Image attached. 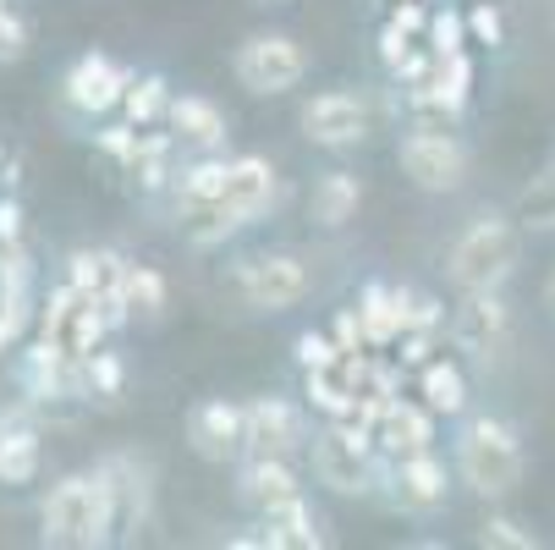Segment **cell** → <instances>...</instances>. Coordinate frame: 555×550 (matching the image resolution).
<instances>
[{"mask_svg":"<svg viewBox=\"0 0 555 550\" xmlns=\"http://www.w3.org/2000/svg\"><path fill=\"white\" fill-rule=\"evenodd\" d=\"M456 479L485 501H506L522 485V435L495 413L467 419L456 435Z\"/></svg>","mask_w":555,"mask_h":550,"instance_id":"6da1fadb","label":"cell"},{"mask_svg":"<svg viewBox=\"0 0 555 550\" xmlns=\"http://www.w3.org/2000/svg\"><path fill=\"white\" fill-rule=\"evenodd\" d=\"M116 534V496L105 474H72L44 501V545L61 550H94Z\"/></svg>","mask_w":555,"mask_h":550,"instance_id":"7a4b0ae2","label":"cell"},{"mask_svg":"<svg viewBox=\"0 0 555 550\" xmlns=\"http://www.w3.org/2000/svg\"><path fill=\"white\" fill-rule=\"evenodd\" d=\"M517 270V226L506 215H479L462 226V238L446 254V276L456 292H501Z\"/></svg>","mask_w":555,"mask_h":550,"instance_id":"3957f363","label":"cell"},{"mask_svg":"<svg viewBox=\"0 0 555 550\" xmlns=\"http://www.w3.org/2000/svg\"><path fill=\"white\" fill-rule=\"evenodd\" d=\"M308 457H313V479L336 496H369L374 479L385 474L374 435L363 424H347V419H325V430H313Z\"/></svg>","mask_w":555,"mask_h":550,"instance_id":"277c9868","label":"cell"},{"mask_svg":"<svg viewBox=\"0 0 555 550\" xmlns=\"http://www.w3.org/2000/svg\"><path fill=\"white\" fill-rule=\"evenodd\" d=\"M231 72L248 94H286L308 77V55L292 34H248L231 55Z\"/></svg>","mask_w":555,"mask_h":550,"instance_id":"5b68a950","label":"cell"},{"mask_svg":"<svg viewBox=\"0 0 555 550\" xmlns=\"http://www.w3.org/2000/svg\"><path fill=\"white\" fill-rule=\"evenodd\" d=\"M396 161H402V177L424 193H451L467 177V149L451 132H429V127H413L396 143Z\"/></svg>","mask_w":555,"mask_h":550,"instance_id":"8992f818","label":"cell"},{"mask_svg":"<svg viewBox=\"0 0 555 550\" xmlns=\"http://www.w3.org/2000/svg\"><path fill=\"white\" fill-rule=\"evenodd\" d=\"M236 292H243V303L259 308V314H281V308L308 297V270H302L297 254L264 248V254H248L236 265Z\"/></svg>","mask_w":555,"mask_h":550,"instance_id":"52a82bcc","label":"cell"},{"mask_svg":"<svg viewBox=\"0 0 555 550\" xmlns=\"http://www.w3.org/2000/svg\"><path fill=\"white\" fill-rule=\"evenodd\" d=\"M506 336H512V308H506V297H501V292H462V303H456V314H451V342H456V353L490 363V358H501Z\"/></svg>","mask_w":555,"mask_h":550,"instance_id":"ba28073f","label":"cell"},{"mask_svg":"<svg viewBox=\"0 0 555 550\" xmlns=\"http://www.w3.org/2000/svg\"><path fill=\"white\" fill-rule=\"evenodd\" d=\"M188 446L204 462H231L248 451V408L225 402V397H204L188 408Z\"/></svg>","mask_w":555,"mask_h":550,"instance_id":"9c48e42d","label":"cell"},{"mask_svg":"<svg viewBox=\"0 0 555 550\" xmlns=\"http://www.w3.org/2000/svg\"><path fill=\"white\" fill-rule=\"evenodd\" d=\"M302 138L320 143V149H358L369 138V105L347 89H331V94H313L302 105Z\"/></svg>","mask_w":555,"mask_h":550,"instance_id":"30bf717a","label":"cell"},{"mask_svg":"<svg viewBox=\"0 0 555 550\" xmlns=\"http://www.w3.org/2000/svg\"><path fill=\"white\" fill-rule=\"evenodd\" d=\"M385 485H390V507H402V512H435L451 496V474L435 451L385 457Z\"/></svg>","mask_w":555,"mask_h":550,"instance_id":"8fae6325","label":"cell"},{"mask_svg":"<svg viewBox=\"0 0 555 550\" xmlns=\"http://www.w3.org/2000/svg\"><path fill=\"white\" fill-rule=\"evenodd\" d=\"M127 84H132V77H127L111 55L89 50V55H77V61H72L66 84H61V100H66V111H77V116H105V111L121 105Z\"/></svg>","mask_w":555,"mask_h":550,"instance_id":"7c38bea8","label":"cell"},{"mask_svg":"<svg viewBox=\"0 0 555 550\" xmlns=\"http://www.w3.org/2000/svg\"><path fill=\"white\" fill-rule=\"evenodd\" d=\"M302 413L286 397H254L248 402V457H292L302 446Z\"/></svg>","mask_w":555,"mask_h":550,"instance_id":"4fadbf2b","label":"cell"},{"mask_svg":"<svg viewBox=\"0 0 555 550\" xmlns=\"http://www.w3.org/2000/svg\"><path fill=\"white\" fill-rule=\"evenodd\" d=\"M435 440V413L418 408V402H402V397H385L379 413H374V446L379 457H413V451H429Z\"/></svg>","mask_w":555,"mask_h":550,"instance_id":"5bb4252c","label":"cell"},{"mask_svg":"<svg viewBox=\"0 0 555 550\" xmlns=\"http://www.w3.org/2000/svg\"><path fill=\"white\" fill-rule=\"evenodd\" d=\"M236 496H243L254 512H270V507L302 496V485H297V468L286 457H248L243 474H236Z\"/></svg>","mask_w":555,"mask_h":550,"instance_id":"9a60e30c","label":"cell"},{"mask_svg":"<svg viewBox=\"0 0 555 550\" xmlns=\"http://www.w3.org/2000/svg\"><path fill=\"white\" fill-rule=\"evenodd\" d=\"M166 121H171V138L177 143H193V149H204V154H215V149H225V111L215 105V100H204V94H177L171 100V111H166Z\"/></svg>","mask_w":555,"mask_h":550,"instance_id":"2e32d148","label":"cell"},{"mask_svg":"<svg viewBox=\"0 0 555 550\" xmlns=\"http://www.w3.org/2000/svg\"><path fill=\"white\" fill-rule=\"evenodd\" d=\"M270 199H275V171H270V161H259V154H236L231 171H225V199H220V204L248 226Z\"/></svg>","mask_w":555,"mask_h":550,"instance_id":"e0dca14e","label":"cell"},{"mask_svg":"<svg viewBox=\"0 0 555 550\" xmlns=\"http://www.w3.org/2000/svg\"><path fill=\"white\" fill-rule=\"evenodd\" d=\"M259 517H264V534H270L275 550H320L325 545L320 517H313V507L302 496H292V501H281V507L259 512Z\"/></svg>","mask_w":555,"mask_h":550,"instance_id":"ac0fdd59","label":"cell"},{"mask_svg":"<svg viewBox=\"0 0 555 550\" xmlns=\"http://www.w3.org/2000/svg\"><path fill=\"white\" fill-rule=\"evenodd\" d=\"M418 397H424L429 413L456 419V413L467 408V374H462L451 358H429V363L418 369Z\"/></svg>","mask_w":555,"mask_h":550,"instance_id":"d6986e66","label":"cell"},{"mask_svg":"<svg viewBox=\"0 0 555 550\" xmlns=\"http://www.w3.org/2000/svg\"><path fill=\"white\" fill-rule=\"evenodd\" d=\"M358 325H363V342H369V347H390V342H402L396 286H379V281H369V286H363V297H358Z\"/></svg>","mask_w":555,"mask_h":550,"instance_id":"ffe728a7","label":"cell"},{"mask_svg":"<svg viewBox=\"0 0 555 550\" xmlns=\"http://www.w3.org/2000/svg\"><path fill=\"white\" fill-rule=\"evenodd\" d=\"M358 204H363V182L352 171H325L320 182H313V220L331 226V231L347 226L358 215Z\"/></svg>","mask_w":555,"mask_h":550,"instance_id":"44dd1931","label":"cell"},{"mask_svg":"<svg viewBox=\"0 0 555 550\" xmlns=\"http://www.w3.org/2000/svg\"><path fill=\"white\" fill-rule=\"evenodd\" d=\"M39 435L28 424H0V485H28L39 474Z\"/></svg>","mask_w":555,"mask_h":550,"instance_id":"7402d4cb","label":"cell"},{"mask_svg":"<svg viewBox=\"0 0 555 550\" xmlns=\"http://www.w3.org/2000/svg\"><path fill=\"white\" fill-rule=\"evenodd\" d=\"M225 171H231V161H220V154H204V161H193L188 171H177V204H182V209L220 204V199H225Z\"/></svg>","mask_w":555,"mask_h":550,"instance_id":"603a6c76","label":"cell"},{"mask_svg":"<svg viewBox=\"0 0 555 550\" xmlns=\"http://www.w3.org/2000/svg\"><path fill=\"white\" fill-rule=\"evenodd\" d=\"M121 308H127V320H160V314H166V281H160V270L127 265V276H121Z\"/></svg>","mask_w":555,"mask_h":550,"instance_id":"cb8c5ba5","label":"cell"},{"mask_svg":"<svg viewBox=\"0 0 555 550\" xmlns=\"http://www.w3.org/2000/svg\"><path fill=\"white\" fill-rule=\"evenodd\" d=\"M171 84L160 72H149V77H138V84H127V94H121V111H127V121L132 127H154V121H166V111H171Z\"/></svg>","mask_w":555,"mask_h":550,"instance_id":"d4e9b609","label":"cell"},{"mask_svg":"<svg viewBox=\"0 0 555 550\" xmlns=\"http://www.w3.org/2000/svg\"><path fill=\"white\" fill-rule=\"evenodd\" d=\"M517 226H528V231H555V161L517 193Z\"/></svg>","mask_w":555,"mask_h":550,"instance_id":"484cf974","label":"cell"},{"mask_svg":"<svg viewBox=\"0 0 555 550\" xmlns=\"http://www.w3.org/2000/svg\"><path fill=\"white\" fill-rule=\"evenodd\" d=\"M396 314H402V336H408V331H424V336H435V331L446 325L440 303H435L429 292H413V286H396Z\"/></svg>","mask_w":555,"mask_h":550,"instance_id":"4316f807","label":"cell"},{"mask_svg":"<svg viewBox=\"0 0 555 550\" xmlns=\"http://www.w3.org/2000/svg\"><path fill=\"white\" fill-rule=\"evenodd\" d=\"M479 545H485V550H539V534H533V528H522L517 517L490 512V517L479 523Z\"/></svg>","mask_w":555,"mask_h":550,"instance_id":"83f0119b","label":"cell"},{"mask_svg":"<svg viewBox=\"0 0 555 550\" xmlns=\"http://www.w3.org/2000/svg\"><path fill=\"white\" fill-rule=\"evenodd\" d=\"M462 44H467V17L462 12H429V50L456 55Z\"/></svg>","mask_w":555,"mask_h":550,"instance_id":"f1b7e54d","label":"cell"},{"mask_svg":"<svg viewBox=\"0 0 555 550\" xmlns=\"http://www.w3.org/2000/svg\"><path fill=\"white\" fill-rule=\"evenodd\" d=\"M292 347H297V363H302V374H308V369H336V363H341V347H336L331 336H320V331H302Z\"/></svg>","mask_w":555,"mask_h":550,"instance_id":"f546056e","label":"cell"},{"mask_svg":"<svg viewBox=\"0 0 555 550\" xmlns=\"http://www.w3.org/2000/svg\"><path fill=\"white\" fill-rule=\"evenodd\" d=\"M467 34H473V44H501V39H506V17L485 0V7L467 12Z\"/></svg>","mask_w":555,"mask_h":550,"instance_id":"4dcf8cb0","label":"cell"},{"mask_svg":"<svg viewBox=\"0 0 555 550\" xmlns=\"http://www.w3.org/2000/svg\"><path fill=\"white\" fill-rule=\"evenodd\" d=\"M83 363H89V385L100 391V397H121V363L111 353H89Z\"/></svg>","mask_w":555,"mask_h":550,"instance_id":"1f68e13d","label":"cell"},{"mask_svg":"<svg viewBox=\"0 0 555 550\" xmlns=\"http://www.w3.org/2000/svg\"><path fill=\"white\" fill-rule=\"evenodd\" d=\"M408 55H413V39H408L402 28H396V23H385V28H379V61L390 66V77L408 66Z\"/></svg>","mask_w":555,"mask_h":550,"instance_id":"d6a6232c","label":"cell"},{"mask_svg":"<svg viewBox=\"0 0 555 550\" xmlns=\"http://www.w3.org/2000/svg\"><path fill=\"white\" fill-rule=\"evenodd\" d=\"M390 23L402 28L408 39H418V34H429V12L418 7V0H396V12H390Z\"/></svg>","mask_w":555,"mask_h":550,"instance_id":"836d02e7","label":"cell"},{"mask_svg":"<svg viewBox=\"0 0 555 550\" xmlns=\"http://www.w3.org/2000/svg\"><path fill=\"white\" fill-rule=\"evenodd\" d=\"M17 238H23V204L17 199H0V243L12 248Z\"/></svg>","mask_w":555,"mask_h":550,"instance_id":"e575fe53","label":"cell"},{"mask_svg":"<svg viewBox=\"0 0 555 550\" xmlns=\"http://www.w3.org/2000/svg\"><path fill=\"white\" fill-rule=\"evenodd\" d=\"M544 308H550V320H555V276H550V286H544Z\"/></svg>","mask_w":555,"mask_h":550,"instance_id":"d590c367","label":"cell"},{"mask_svg":"<svg viewBox=\"0 0 555 550\" xmlns=\"http://www.w3.org/2000/svg\"><path fill=\"white\" fill-rule=\"evenodd\" d=\"M0 166H7V149H0Z\"/></svg>","mask_w":555,"mask_h":550,"instance_id":"8d00e7d4","label":"cell"}]
</instances>
